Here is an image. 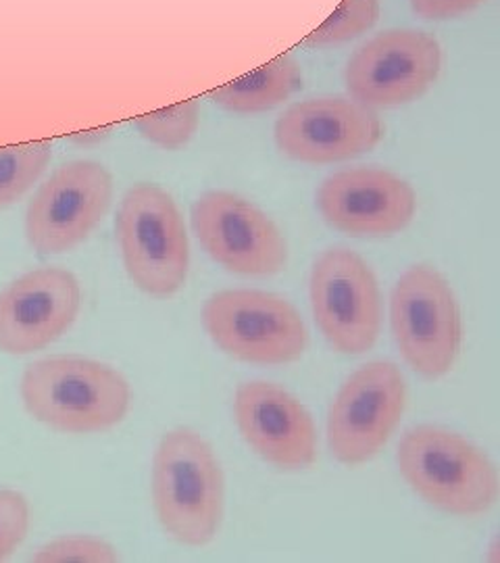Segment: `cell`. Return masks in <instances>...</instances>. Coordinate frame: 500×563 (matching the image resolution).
<instances>
[{
  "label": "cell",
  "mask_w": 500,
  "mask_h": 563,
  "mask_svg": "<svg viewBox=\"0 0 500 563\" xmlns=\"http://www.w3.org/2000/svg\"><path fill=\"white\" fill-rule=\"evenodd\" d=\"M81 286L63 267H38L0 292V351L30 355L60 339L80 313Z\"/></svg>",
  "instance_id": "cell-14"
},
{
  "label": "cell",
  "mask_w": 500,
  "mask_h": 563,
  "mask_svg": "<svg viewBox=\"0 0 500 563\" xmlns=\"http://www.w3.org/2000/svg\"><path fill=\"white\" fill-rule=\"evenodd\" d=\"M200 320L209 339L241 362H297L309 344V332L297 307L265 290L236 288L215 292L202 305Z\"/></svg>",
  "instance_id": "cell-5"
},
{
  "label": "cell",
  "mask_w": 500,
  "mask_h": 563,
  "mask_svg": "<svg viewBox=\"0 0 500 563\" xmlns=\"http://www.w3.org/2000/svg\"><path fill=\"white\" fill-rule=\"evenodd\" d=\"M374 109L355 99L318 97L292 104L276 123V144L300 163H336L359 157L381 141Z\"/></svg>",
  "instance_id": "cell-12"
},
{
  "label": "cell",
  "mask_w": 500,
  "mask_h": 563,
  "mask_svg": "<svg viewBox=\"0 0 500 563\" xmlns=\"http://www.w3.org/2000/svg\"><path fill=\"white\" fill-rule=\"evenodd\" d=\"M234 416L246 444L280 470H307L318 457V430L307 407L278 384L242 383Z\"/></svg>",
  "instance_id": "cell-15"
},
{
  "label": "cell",
  "mask_w": 500,
  "mask_h": 563,
  "mask_svg": "<svg viewBox=\"0 0 500 563\" xmlns=\"http://www.w3.org/2000/svg\"><path fill=\"white\" fill-rule=\"evenodd\" d=\"M484 0H411V9L423 20H451L476 9Z\"/></svg>",
  "instance_id": "cell-22"
},
{
  "label": "cell",
  "mask_w": 500,
  "mask_h": 563,
  "mask_svg": "<svg viewBox=\"0 0 500 563\" xmlns=\"http://www.w3.org/2000/svg\"><path fill=\"white\" fill-rule=\"evenodd\" d=\"M53 159V142L38 141L0 148V209L11 207L38 181Z\"/></svg>",
  "instance_id": "cell-17"
},
{
  "label": "cell",
  "mask_w": 500,
  "mask_h": 563,
  "mask_svg": "<svg viewBox=\"0 0 500 563\" xmlns=\"http://www.w3.org/2000/svg\"><path fill=\"white\" fill-rule=\"evenodd\" d=\"M192 228L213 262L242 276H274L288 262L280 228L259 207L227 190L200 195Z\"/></svg>",
  "instance_id": "cell-9"
},
{
  "label": "cell",
  "mask_w": 500,
  "mask_h": 563,
  "mask_svg": "<svg viewBox=\"0 0 500 563\" xmlns=\"http://www.w3.org/2000/svg\"><path fill=\"white\" fill-rule=\"evenodd\" d=\"M32 560L38 563H113L118 562V553L99 537L69 534L41 547Z\"/></svg>",
  "instance_id": "cell-20"
},
{
  "label": "cell",
  "mask_w": 500,
  "mask_h": 563,
  "mask_svg": "<svg viewBox=\"0 0 500 563\" xmlns=\"http://www.w3.org/2000/svg\"><path fill=\"white\" fill-rule=\"evenodd\" d=\"M153 504L163 530L184 544L211 543L220 530L225 481L199 432L169 430L153 457Z\"/></svg>",
  "instance_id": "cell-2"
},
{
  "label": "cell",
  "mask_w": 500,
  "mask_h": 563,
  "mask_svg": "<svg viewBox=\"0 0 500 563\" xmlns=\"http://www.w3.org/2000/svg\"><path fill=\"white\" fill-rule=\"evenodd\" d=\"M390 325L400 355L423 378H441L460 353L459 302L438 269L413 265L400 274L390 299Z\"/></svg>",
  "instance_id": "cell-6"
},
{
  "label": "cell",
  "mask_w": 500,
  "mask_h": 563,
  "mask_svg": "<svg viewBox=\"0 0 500 563\" xmlns=\"http://www.w3.org/2000/svg\"><path fill=\"white\" fill-rule=\"evenodd\" d=\"M27 413L59 432H104L127 416L132 388L107 363L60 355L32 363L21 378Z\"/></svg>",
  "instance_id": "cell-1"
},
{
  "label": "cell",
  "mask_w": 500,
  "mask_h": 563,
  "mask_svg": "<svg viewBox=\"0 0 500 563\" xmlns=\"http://www.w3.org/2000/svg\"><path fill=\"white\" fill-rule=\"evenodd\" d=\"M378 15H380L378 0H342L341 7L323 21L313 34H309L304 44L327 46V44L357 38L378 21Z\"/></svg>",
  "instance_id": "cell-19"
},
{
  "label": "cell",
  "mask_w": 500,
  "mask_h": 563,
  "mask_svg": "<svg viewBox=\"0 0 500 563\" xmlns=\"http://www.w3.org/2000/svg\"><path fill=\"white\" fill-rule=\"evenodd\" d=\"M309 297L323 339L344 355L369 351L381 328L378 280L367 262L351 249L323 251L311 267Z\"/></svg>",
  "instance_id": "cell-7"
},
{
  "label": "cell",
  "mask_w": 500,
  "mask_h": 563,
  "mask_svg": "<svg viewBox=\"0 0 500 563\" xmlns=\"http://www.w3.org/2000/svg\"><path fill=\"white\" fill-rule=\"evenodd\" d=\"M30 530V504L11 488H0V562L9 558Z\"/></svg>",
  "instance_id": "cell-21"
},
{
  "label": "cell",
  "mask_w": 500,
  "mask_h": 563,
  "mask_svg": "<svg viewBox=\"0 0 500 563\" xmlns=\"http://www.w3.org/2000/svg\"><path fill=\"white\" fill-rule=\"evenodd\" d=\"M121 257L130 280L151 297H171L190 272V244L180 209L155 184L127 190L118 213Z\"/></svg>",
  "instance_id": "cell-4"
},
{
  "label": "cell",
  "mask_w": 500,
  "mask_h": 563,
  "mask_svg": "<svg viewBox=\"0 0 500 563\" xmlns=\"http://www.w3.org/2000/svg\"><path fill=\"white\" fill-rule=\"evenodd\" d=\"M199 123V101H186L142 115L136 120V128L146 141L167 151H178L195 139Z\"/></svg>",
  "instance_id": "cell-18"
},
{
  "label": "cell",
  "mask_w": 500,
  "mask_h": 563,
  "mask_svg": "<svg viewBox=\"0 0 500 563\" xmlns=\"http://www.w3.org/2000/svg\"><path fill=\"white\" fill-rule=\"evenodd\" d=\"M400 476L425 504L453 516L486 514L499 495V476L480 446L442 426H415L397 449Z\"/></svg>",
  "instance_id": "cell-3"
},
{
  "label": "cell",
  "mask_w": 500,
  "mask_h": 563,
  "mask_svg": "<svg viewBox=\"0 0 500 563\" xmlns=\"http://www.w3.org/2000/svg\"><path fill=\"white\" fill-rule=\"evenodd\" d=\"M438 42L420 30H390L351 57L344 81L355 101L390 109L418 101L441 74Z\"/></svg>",
  "instance_id": "cell-11"
},
{
  "label": "cell",
  "mask_w": 500,
  "mask_h": 563,
  "mask_svg": "<svg viewBox=\"0 0 500 563\" xmlns=\"http://www.w3.org/2000/svg\"><path fill=\"white\" fill-rule=\"evenodd\" d=\"M407 407V383L395 363L371 362L353 372L327 413L330 453L346 465L371 462Z\"/></svg>",
  "instance_id": "cell-8"
},
{
  "label": "cell",
  "mask_w": 500,
  "mask_h": 563,
  "mask_svg": "<svg viewBox=\"0 0 500 563\" xmlns=\"http://www.w3.org/2000/svg\"><path fill=\"white\" fill-rule=\"evenodd\" d=\"M113 178L97 162H69L42 184L25 213V236L42 255H59L99 225L111 207Z\"/></svg>",
  "instance_id": "cell-10"
},
{
  "label": "cell",
  "mask_w": 500,
  "mask_h": 563,
  "mask_svg": "<svg viewBox=\"0 0 500 563\" xmlns=\"http://www.w3.org/2000/svg\"><path fill=\"white\" fill-rule=\"evenodd\" d=\"M300 86V71L297 60L290 55H281L269 60L257 71H251L238 80L230 81L211 92V99L230 113H260L274 109L288 97H292Z\"/></svg>",
  "instance_id": "cell-16"
},
{
  "label": "cell",
  "mask_w": 500,
  "mask_h": 563,
  "mask_svg": "<svg viewBox=\"0 0 500 563\" xmlns=\"http://www.w3.org/2000/svg\"><path fill=\"white\" fill-rule=\"evenodd\" d=\"M318 209L334 230L357 239L392 236L418 211L413 186L380 167L342 169L318 190Z\"/></svg>",
  "instance_id": "cell-13"
}]
</instances>
